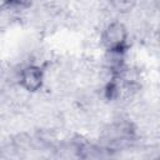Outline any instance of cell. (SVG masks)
<instances>
[{
	"label": "cell",
	"instance_id": "1",
	"mask_svg": "<svg viewBox=\"0 0 160 160\" xmlns=\"http://www.w3.org/2000/svg\"><path fill=\"white\" fill-rule=\"evenodd\" d=\"M125 29L119 22H112L108 26L105 35H104V42L110 49H118L124 41H125Z\"/></svg>",
	"mask_w": 160,
	"mask_h": 160
},
{
	"label": "cell",
	"instance_id": "2",
	"mask_svg": "<svg viewBox=\"0 0 160 160\" xmlns=\"http://www.w3.org/2000/svg\"><path fill=\"white\" fill-rule=\"evenodd\" d=\"M22 80H24V82H30L28 89L35 90L41 84V74L35 68H28L22 72Z\"/></svg>",
	"mask_w": 160,
	"mask_h": 160
},
{
	"label": "cell",
	"instance_id": "3",
	"mask_svg": "<svg viewBox=\"0 0 160 160\" xmlns=\"http://www.w3.org/2000/svg\"><path fill=\"white\" fill-rule=\"evenodd\" d=\"M132 2H134V0H121V1L116 2L115 6L118 9H120L121 11H124V10H129V8H131Z\"/></svg>",
	"mask_w": 160,
	"mask_h": 160
}]
</instances>
